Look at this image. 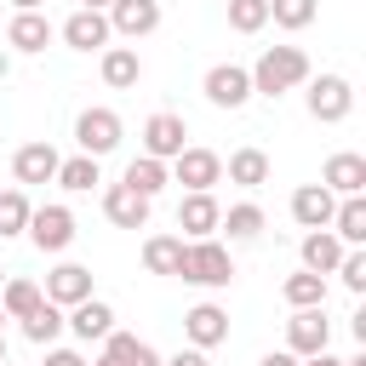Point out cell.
I'll list each match as a JSON object with an SVG mask.
<instances>
[{
	"mask_svg": "<svg viewBox=\"0 0 366 366\" xmlns=\"http://www.w3.org/2000/svg\"><path fill=\"white\" fill-rule=\"evenodd\" d=\"M320 349H332V320H326V309H292V320H286V355L309 360V355H320Z\"/></svg>",
	"mask_w": 366,
	"mask_h": 366,
	"instance_id": "obj_9",
	"label": "cell"
},
{
	"mask_svg": "<svg viewBox=\"0 0 366 366\" xmlns=\"http://www.w3.org/2000/svg\"><path fill=\"white\" fill-rule=\"evenodd\" d=\"M23 234H29L40 252H69V246H74V212L57 206V200H51V206H34Z\"/></svg>",
	"mask_w": 366,
	"mask_h": 366,
	"instance_id": "obj_8",
	"label": "cell"
},
{
	"mask_svg": "<svg viewBox=\"0 0 366 366\" xmlns=\"http://www.w3.org/2000/svg\"><path fill=\"white\" fill-rule=\"evenodd\" d=\"M137 343H143L137 332H109V337H103V355H114V360H126V366H132V355H137Z\"/></svg>",
	"mask_w": 366,
	"mask_h": 366,
	"instance_id": "obj_36",
	"label": "cell"
},
{
	"mask_svg": "<svg viewBox=\"0 0 366 366\" xmlns=\"http://www.w3.org/2000/svg\"><path fill=\"white\" fill-rule=\"evenodd\" d=\"M46 366H86V355H74V349H46Z\"/></svg>",
	"mask_w": 366,
	"mask_h": 366,
	"instance_id": "obj_37",
	"label": "cell"
},
{
	"mask_svg": "<svg viewBox=\"0 0 366 366\" xmlns=\"http://www.w3.org/2000/svg\"><path fill=\"white\" fill-rule=\"evenodd\" d=\"M11 6H17V11H40L46 0H11Z\"/></svg>",
	"mask_w": 366,
	"mask_h": 366,
	"instance_id": "obj_43",
	"label": "cell"
},
{
	"mask_svg": "<svg viewBox=\"0 0 366 366\" xmlns=\"http://www.w3.org/2000/svg\"><path fill=\"white\" fill-rule=\"evenodd\" d=\"M6 74H11V51L0 46V80H6Z\"/></svg>",
	"mask_w": 366,
	"mask_h": 366,
	"instance_id": "obj_42",
	"label": "cell"
},
{
	"mask_svg": "<svg viewBox=\"0 0 366 366\" xmlns=\"http://www.w3.org/2000/svg\"><path fill=\"white\" fill-rule=\"evenodd\" d=\"M0 286H6V269H0Z\"/></svg>",
	"mask_w": 366,
	"mask_h": 366,
	"instance_id": "obj_48",
	"label": "cell"
},
{
	"mask_svg": "<svg viewBox=\"0 0 366 366\" xmlns=\"http://www.w3.org/2000/svg\"><path fill=\"white\" fill-rule=\"evenodd\" d=\"M97 74H103L109 92H132V86L143 80V57H137V46H103Z\"/></svg>",
	"mask_w": 366,
	"mask_h": 366,
	"instance_id": "obj_15",
	"label": "cell"
},
{
	"mask_svg": "<svg viewBox=\"0 0 366 366\" xmlns=\"http://www.w3.org/2000/svg\"><path fill=\"white\" fill-rule=\"evenodd\" d=\"M17 326H23L29 343H57V337H63V309H57V303H40V309L23 315Z\"/></svg>",
	"mask_w": 366,
	"mask_h": 366,
	"instance_id": "obj_32",
	"label": "cell"
},
{
	"mask_svg": "<svg viewBox=\"0 0 366 366\" xmlns=\"http://www.w3.org/2000/svg\"><path fill=\"white\" fill-rule=\"evenodd\" d=\"M46 303V292L29 280V274H11L6 286H0V309H6V320H23V315H34Z\"/></svg>",
	"mask_w": 366,
	"mask_h": 366,
	"instance_id": "obj_26",
	"label": "cell"
},
{
	"mask_svg": "<svg viewBox=\"0 0 366 366\" xmlns=\"http://www.w3.org/2000/svg\"><path fill=\"white\" fill-rule=\"evenodd\" d=\"M303 366H343V360H337V355H332V349H320V355H309V360H303Z\"/></svg>",
	"mask_w": 366,
	"mask_h": 366,
	"instance_id": "obj_41",
	"label": "cell"
},
{
	"mask_svg": "<svg viewBox=\"0 0 366 366\" xmlns=\"http://www.w3.org/2000/svg\"><path fill=\"white\" fill-rule=\"evenodd\" d=\"M332 212H337V194H332L326 183H303V189H292V217H297V229H326Z\"/></svg>",
	"mask_w": 366,
	"mask_h": 366,
	"instance_id": "obj_18",
	"label": "cell"
},
{
	"mask_svg": "<svg viewBox=\"0 0 366 366\" xmlns=\"http://www.w3.org/2000/svg\"><path fill=\"white\" fill-rule=\"evenodd\" d=\"M200 92H206L212 109H246L252 103V74L240 63H212L206 80H200Z\"/></svg>",
	"mask_w": 366,
	"mask_h": 366,
	"instance_id": "obj_5",
	"label": "cell"
},
{
	"mask_svg": "<svg viewBox=\"0 0 366 366\" xmlns=\"http://www.w3.org/2000/svg\"><path fill=\"white\" fill-rule=\"evenodd\" d=\"M177 274L189 280V286H229L234 280V257H229V246L212 234V240H183V257H177Z\"/></svg>",
	"mask_w": 366,
	"mask_h": 366,
	"instance_id": "obj_2",
	"label": "cell"
},
{
	"mask_svg": "<svg viewBox=\"0 0 366 366\" xmlns=\"http://www.w3.org/2000/svg\"><path fill=\"white\" fill-rule=\"evenodd\" d=\"M303 103H309V114H315L320 126H337V120H349V109H355V86H349L343 74H315L309 92H303Z\"/></svg>",
	"mask_w": 366,
	"mask_h": 366,
	"instance_id": "obj_3",
	"label": "cell"
},
{
	"mask_svg": "<svg viewBox=\"0 0 366 366\" xmlns=\"http://www.w3.org/2000/svg\"><path fill=\"white\" fill-rule=\"evenodd\" d=\"M0 366H6V337H0Z\"/></svg>",
	"mask_w": 366,
	"mask_h": 366,
	"instance_id": "obj_46",
	"label": "cell"
},
{
	"mask_svg": "<svg viewBox=\"0 0 366 366\" xmlns=\"http://www.w3.org/2000/svg\"><path fill=\"white\" fill-rule=\"evenodd\" d=\"M177 257H183V234H149L143 240V269L149 274H177Z\"/></svg>",
	"mask_w": 366,
	"mask_h": 366,
	"instance_id": "obj_28",
	"label": "cell"
},
{
	"mask_svg": "<svg viewBox=\"0 0 366 366\" xmlns=\"http://www.w3.org/2000/svg\"><path fill=\"white\" fill-rule=\"evenodd\" d=\"M217 217H223V206H217L212 194H183V200H177V229H183L189 240H212V234H217Z\"/></svg>",
	"mask_w": 366,
	"mask_h": 366,
	"instance_id": "obj_21",
	"label": "cell"
},
{
	"mask_svg": "<svg viewBox=\"0 0 366 366\" xmlns=\"http://www.w3.org/2000/svg\"><path fill=\"white\" fill-rule=\"evenodd\" d=\"M315 11H320V0H269V23H274V29H286V34L309 29V23H315Z\"/></svg>",
	"mask_w": 366,
	"mask_h": 366,
	"instance_id": "obj_33",
	"label": "cell"
},
{
	"mask_svg": "<svg viewBox=\"0 0 366 366\" xmlns=\"http://www.w3.org/2000/svg\"><path fill=\"white\" fill-rule=\"evenodd\" d=\"M29 212H34V206H29V189H17V183L0 189V240L23 234V229H29Z\"/></svg>",
	"mask_w": 366,
	"mask_h": 366,
	"instance_id": "obj_31",
	"label": "cell"
},
{
	"mask_svg": "<svg viewBox=\"0 0 366 366\" xmlns=\"http://www.w3.org/2000/svg\"><path fill=\"white\" fill-rule=\"evenodd\" d=\"M320 183H326L337 200H343V194H366V154H349V149H337V154L326 160Z\"/></svg>",
	"mask_w": 366,
	"mask_h": 366,
	"instance_id": "obj_20",
	"label": "cell"
},
{
	"mask_svg": "<svg viewBox=\"0 0 366 366\" xmlns=\"http://www.w3.org/2000/svg\"><path fill=\"white\" fill-rule=\"evenodd\" d=\"M183 337H189V349H217V343H229V315L217 303H194L183 315Z\"/></svg>",
	"mask_w": 366,
	"mask_h": 366,
	"instance_id": "obj_14",
	"label": "cell"
},
{
	"mask_svg": "<svg viewBox=\"0 0 366 366\" xmlns=\"http://www.w3.org/2000/svg\"><path fill=\"white\" fill-rule=\"evenodd\" d=\"M120 183H126L132 194H143V200H154V194H160V189L172 183V166H166V160H149V154H137V160L126 166V177H120Z\"/></svg>",
	"mask_w": 366,
	"mask_h": 366,
	"instance_id": "obj_24",
	"label": "cell"
},
{
	"mask_svg": "<svg viewBox=\"0 0 366 366\" xmlns=\"http://www.w3.org/2000/svg\"><path fill=\"white\" fill-rule=\"evenodd\" d=\"M132 366H166V360H160V355H154L149 343H137V355H132Z\"/></svg>",
	"mask_w": 366,
	"mask_h": 366,
	"instance_id": "obj_40",
	"label": "cell"
},
{
	"mask_svg": "<svg viewBox=\"0 0 366 366\" xmlns=\"http://www.w3.org/2000/svg\"><path fill=\"white\" fill-rule=\"evenodd\" d=\"M343 252H349V246H343L332 229H309V234H303V246H297V257H303V269H309V274H332Z\"/></svg>",
	"mask_w": 366,
	"mask_h": 366,
	"instance_id": "obj_22",
	"label": "cell"
},
{
	"mask_svg": "<svg viewBox=\"0 0 366 366\" xmlns=\"http://www.w3.org/2000/svg\"><path fill=\"white\" fill-rule=\"evenodd\" d=\"M280 297H286L292 309H326V274L297 269V274H286V280H280Z\"/></svg>",
	"mask_w": 366,
	"mask_h": 366,
	"instance_id": "obj_25",
	"label": "cell"
},
{
	"mask_svg": "<svg viewBox=\"0 0 366 366\" xmlns=\"http://www.w3.org/2000/svg\"><path fill=\"white\" fill-rule=\"evenodd\" d=\"M326 229H332L343 246H366V194H343Z\"/></svg>",
	"mask_w": 366,
	"mask_h": 366,
	"instance_id": "obj_23",
	"label": "cell"
},
{
	"mask_svg": "<svg viewBox=\"0 0 366 366\" xmlns=\"http://www.w3.org/2000/svg\"><path fill=\"white\" fill-rule=\"evenodd\" d=\"M92 366H126V360H114V355H97V360H92Z\"/></svg>",
	"mask_w": 366,
	"mask_h": 366,
	"instance_id": "obj_44",
	"label": "cell"
},
{
	"mask_svg": "<svg viewBox=\"0 0 366 366\" xmlns=\"http://www.w3.org/2000/svg\"><path fill=\"white\" fill-rule=\"evenodd\" d=\"M46 303H57V309H74V303H86L92 297V269L86 263H57L51 274H46Z\"/></svg>",
	"mask_w": 366,
	"mask_h": 366,
	"instance_id": "obj_12",
	"label": "cell"
},
{
	"mask_svg": "<svg viewBox=\"0 0 366 366\" xmlns=\"http://www.w3.org/2000/svg\"><path fill=\"white\" fill-rule=\"evenodd\" d=\"M6 366H11V360H6Z\"/></svg>",
	"mask_w": 366,
	"mask_h": 366,
	"instance_id": "obj_49",
	"label": "cell"
},
{
	"mask_svg": "<svg viewBox=\"0 0 366 366\" xmlns=\"http://www.w3.org/2000/svg\"><path fill=\"white\" fill-rule=\"evenodd\" d=\"M166 366H212V360H206V349H177Z\"/></svg>",
	"mask_w": 366,
	"mask_h": 366,
	"instance_id": "obj_38",
	"label": "cell"
},
{
	"mask_svg": "<svg viewBox=\"0 0 366 366\" xmlns=\"http://www.w3.org/2000/svg\"><path fill=\"white\" fill-rule=\"evenodd\" d=\"M246 74H252V97H257V92H263V97H280V92H292V86L309 80V57H303L297 46H263V57H257Z\"/></svg>",
	"mask_w": 366,
	"mask_h": 366,
	"instance_id": "obj_1",
	"label": "cell"
},
{
	"mask_svg": "<svg viewBox=\"0 0 366 366\" xmlns=\"http://www.w3.org/2000/svg\"><path fill=\"white\" fill-rule=\"evenodd\" d=\"M109 34H126V40H143L160 29V0H109Z\"/></svg>",
	"mask_w": 366,
	"mask_h": 366,
	"instance_id": "obj_10",
	"label": "cell"
},
{
	"mask_svg": "<svg viewBox=\"0 0 366 366\" xmlns=\"http://www.w3.org/2000/svg\"><path fill=\"white\" fill-rule=\"evenodd\" d=\"M332 274H343V286L360 297V292H366V252H360V246H349V252L337 257V269H332Z\"/></svg>",
	"mask_w": 366,
	"mask_h": 366,
	"instance_id": "obj_35",
	"label": "cell"
},
{
	"mask_svg": "<svg viewBox=\"0 0 366 366\" xmlns=\"http://www.w3.org/2000/svg\"><path fill=\"white\" fill-rule=\"evenodd\" d=\"M57 34H63V46H69V51H103V46L114 40V34H109V17H103V11H86V6H80V11H69Z\"/></svg>",
	"mask_w": 366,
	"mask_h": 366,
	"instance_id": "obj_11",
	"label": "cell"
},
{
	"mask_svg": "<svg viewBox=\"0 0 366 366\" xmlns=\"http://www.w3.org/2000/svg\"><path fill=\"white\" fill-rule=\"evenodd\" d=\"M63 326L80 337V343H103L109 332H114V309L103 303V297H86V303H74V309H63Z\"/></svg>",
	"mask_w": 366,
	"mask_h": 366,
	"instance_id": "obj_13",
	"label": "cell"
},
{
	"mask_svg": "<svg viewBox=\"0 0 366 366\" xmlns=\"http://www.w3.org/2000/svg\"><path fill=\"white\" fill-rule=\"evenodd\" d=\"M217 229H229V240H257L263 234V206L257 200H240V206H229L217 217Z\"/></svg>",
	"mask_w": 366,
	"mask_h": 366,
	"instance_id": "obj_30",
	"label": "cell"
},
{
	"mask_svg": "<svg viewBox=\"0 0 366 366\" xmlns=\"http://www.w3.org/2000/svg\"><path fill=\"white\" fill-rule=\"evenodd\" d=\"M51 183H63L69 194H86L92 183H103V172H97L92 154H69V160H57V177H51Z\"/></svg>",
	"mask_w": 366,
	"mask_h": 366,
	"instance_id": "obj_29",
	"label": "cell"
},
{
	"mask_svg": "<svg viewBox=\"0 0 366 366\" xmlns=\"http://www.w3.org/2000/svg\"><path fill=\"white\" fill-rule=\"evenodd\" d=\"M172 177H177L189 194H212V183H223V154H217V149L189 143V149L172 160Z\"/></svg>",
	"mask_w": 366,
	"mask_h": 366,
	"instance_id": "obj_7",
	"label": "cell"
},
{
	"mask_svg": "<svg viewBox=\"0 0 366 366\" xmlns=\"http://www.w3.org/2000/svg\"><path fill=\"white\" fill-rule=\"evenodd\" d=\"M0 337H6V309H0Z\"/></svg>",
	"mask_w": 366,
	"mask_h": 366,
	"instance_id": "obj_47",
	"label": "cell"
},
{
	"mask_svg": "<svg viewBox=\"0 0 366 366\" xmlns=\"http://www.w3.org/2000/svg\"><path fill=\"white\" fill-rule=\"evenodd\" d=\"M120 137H126V126H120L114 109H80V120H74V143H80V154L103 160V154L120 149Z\"/></svg>",
	"mask_w": 366,
	"mask_h": 366,
	"instance_id": "obj_4",
	"label": "cell"
},
{
	"mask_svg": "<svg viewBox=\"0 0 366 366\" xmlns=\"http://www.w3.org/2000/svg\"><path fill=\"white\" fill-rule=\"evenodd\" d=\"M57 149L51 143H23L17 154H11V177H17V189H29V183H51L57 177Z\"/></svg>",
	"mask_w": 366,
	"mask_h": 366,
	"instance_id": "obj_16",
	"label": "cell"
},
{
	"mask_svg": "<svg viewBox=\"0 0 366 366\" xmlns=\"http://www.w3.org/2000/svg\"><path fill=\"white\" fill-rule=\"evenodd\" d=\"M269 23V0H229V29L234 34H257Z\"/></svg>",
	"mask_w": 366,
	"mask_h": 366,
	"instance_id": "obj_34",
	"label": "cell"
},
{
	"mask_svg": "<svg viewBox=\"0 0 366 366\" xmlns=\"http://www.w3.org/2000/svg\"><path fill=\"white\" fill-rule=\"evenodd\" d=\"M223 172H229V183H240V189H263V183H269V154H263V149H234Z\"/></svg>",
	"mask_w": 366,
	"mask_h": 366,
	"instance_id": "obj_27",
	"label": "cell"
},
{
	"mask_svg": "<svg viewBox=\"0 0 366 366\" xmlns=\"http://www.w3.org/2000/svg\"><path fill=\"white\" fill-rule=\"evenodd\" d=\"M80 6H86V11H109V0H80Z\"/></svg>",
	"mask_w": 366,
	"mask_h": 366,
	"instance_id": "obj_45",
	"label": "cell"
},
{
	"mask_svg": "<svg viewBox=\"0 0 366 366\" xmlns=\"http://www.w3.org/2000/svg\"><path fill=\"white\" fill-rule=\"evenodd\" d=\"M257 366H303V360H297V355H286V349H269Z\"/></svg>",
	"mask_w": 366,
	"mask_h": 366,
	"instance_id": "obj_39",
	"label": "cell"
},
{
	"mask_svg": "<svg viewBox=\"0 0 366 366\" xmlns=\"http://www.w3.org/2000/svg\"><path fill=\"white\" fill-rule=\"evenodd\" d=\"M51 34H57V29H51V17H46V11H17V17L6 23V46H11V51H29V57H34V51H46V46H51Z\"/></svg>",
	"mask_w": 366,
	"mask_h": 366,
	"instance_id": "obj_19",
	"label": "cell"
},
{
	"mask_svg": "<svg viewBox=\"0 0 366 366\" xmlns=\"http://www.w3.org/2000/svg\"><path fill=\"white\" fill-rule=\"evenodd\" d=\"M149 206H154V200L132 194L126 183H109V189H103V217H109L114 229H149Z\"/></svg>",
	"mask_w": 366,
	"mask_h": 366,
	"instance_id": "obj_17",
	"label": "cell"
},
{
	"mask_svg": "<svg viewBox=\"0 0 366 366\" xmlns=\"http://www.w3.org/2000/svg\"><path fill=\"white\" fill-rule=\"evenodd\" d=\"M189 149V126H183V114H172V109H160V114H149L143 120V154L149 160H177Z\"/></svg>",
	"mask_w": 366,
	"mask_h": 366,
	"instance_id": "obj_6",
	"label": "cell"
}]
</instances>
